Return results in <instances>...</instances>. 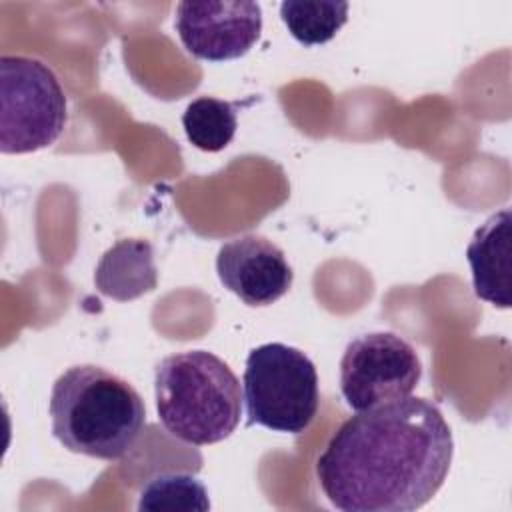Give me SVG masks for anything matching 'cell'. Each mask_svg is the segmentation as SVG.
<instances>
[{
  "label": "cell",
  "mask_w": 512,
  "mask_h": 512,
  "mask_svg": "<svg viewBox=\"0 0 512 512\" xmlns=\"http://www.w3.org/2000/svg\"><path fill=\"white\" fill-rule=\"evenodd\" d=\"M420 378L416 350L394 332L356 336L340 360V392L354 412L410 396Z\"/></svg>",
  "instance_id": "obj_6"
},
{
  "label": "cell",
  "mask_w": 512,
  "mask_h": 512,
  "mask_svg": "<svg viewBox=\"0 0 512 512\" xmlns=\"http://www.w3.org/2000/svg\"><path fill=\"white\" fill-rule=\"evenodd\" d=\"M48 412L52 434L64 448L98 460L122 458L146 422L136 388L96 364L64 370L52 384Z\"/></svg>",
  "instance_id": "obj_2"
},
{
  "label": "cell",
  "mask_w": 512,
  "mask_h": 512,
  "mask_svg": "<svg viewBox=\"0 0 512 512\" xmlns=\"http://www.w3.org/2000/svg\"><path fill=\"white\" fill-rule=\"evenodd\" d=\"M238 104L218 100L212 96H200L192 100L184 114L182 126L186 138L204 152H220L224 150L238 128Z\"/></svg>",
  "instance_id": "obj_11"
},
{
  "label": "cell",
  "mask_w": 512,
  "mask_h": 512,
  "mask_svg": "<svg viewBox=\"0 0 512 512\" xmlns=\"http://www.w3.org/2000/svg\"><path fill=\"white\" fill-rule=\"evenodd\" d=\"M158 284L154 248L142 238H122L112 244L98 260L94 286L102 296L116 302H130Z\"/></svg>",
  "instance_id": "obj_10"
},
{
  "label": "cell",
  "mask_w": 512,
  "mask_h": 512,
  "mask_svg": "<svg viewBox=\"0 0 512 512\" xmlns=\"http://www.w3.org/2000/svg\"><path fill=\"white\" fill-rule=\"evenodd\" d=\"M174 28L182 46L200 60L224 62L244 56L260 38L262 8L258 2H180Z\"/></svg>",
  "instance_id": "obj_7"
},
{
  "label": "cell",
  "mask_w": 512,
  "mask_h": 512,
  "mask_svg": "<svg viewBox=\"0 0 512 512\" xmlns=\"http://www.w3.org/2000/svg\"><path fill=\"white\" fill-rule=\"evenodd\" d=\"M242 400L248 426L302 434L318 412L320 392L314 362L298 348L268 342L246 358Z\"/></svg>",
  "instance_id": "obj_4"
},
{
  "label": "cell",
  "mask_w": 512,
  "mask_h": 512,
  "mask_svg": "<svg viewBox=\"0 0 512 512\" xmlns=\"http://www.w3.org/2000/svg\"><path fill=\"white\" fill-rule=\"evenodd\" d=\"M68 102L42 60L0 56V152L28 154L54 144L66 128Z\"/></svg>",
  "instance_id": "obj_5"
},
{
  "label": "cell",
  "mask_w": 512,
  "mask_h": 512,
  "mask_svg": "<svg viewBox=\"0 0 512 512\" xmlns=\"http://www.w3.org/2000/svg\"><path fill=\"white\" fill-rule=\"evenodd\" d=\"M280 16L288 32L304 46H316L332 40L348 20V4L334 0L302 2L286 0L280 4Z\"/></svg>",
  "instance_id": "obj_13"
},
{
  "label": "cell",
  "mask_w": 512,
  "mask_h": 512,
  "mask_svg": "<svg viewBox=\"0 0 512 512\" xmlns=\"http://www.w3.org/2000/svg\"><path fill=\"white\" fill-rule=\"evenodd\" d=\"M216 272L224 288L248 306L274 304L294 280L284 252L260 234H244L224 242L216 256Z\"/></svg>",
  "instance_id": "obj_8"
},
{
  "label": "cell",
  "mask_w": 512,
  "mask_h": 512,
  "mask_svg": "<svg viewBox=\"0 0 512 512\" xmlns=\"http://www.w3.org/2000/svg\"><path fill=\"white\" fill-rule=\"evenodd\" d=\"M466 258L472 270L474 294L498 308L512 302V212L492 214L472 236Z\"/></svg>",
  "instance_id": "obj_9"
},
{
  "label": "cell",
  "mask_w": 512,
  "mask_h": 512,
  "mask_svg": "<svg viewBox=\"0 0 512 512\" xmlns=\"http://www.w3.org/2000/svg\"><path fill=\"white\" fill-rule=\"evenodd\" d=\"M140 512H206L208 490L188 472H162L152 476L138 494Z\"/></svg>",
  "instance_id": "obj_12"
},
{
  "label": "cell",
  "mask_w": 512,
  "mask_h": 512,
  "mask_svg": "<svg viewBox=\"0 0 512 512\" xmlns=\"http://www.w3.org/2000/svg\"><path fill=\"white\" fill-rule=\"evenodd\" d=\"M452 454L440 408L406 396L344 420L316 460V478L342 512H412L442 488Z\"/></svg>",
  "instance_id": "obj_1"
},
{
  "label": "cell",
  "mask_w": 512,
  "mask_h": 512,
  "mask_svg": "<svg viewBox=\"0 0 512 512\" xmlns=\"http://www.w3.org/2000/svg\"><path fill=\"white\" fill-rule=\"evenodd\" d=\"M154 396L158 420L186 444L222 442L240 424V380L208 350H186L162 358L154 372Z\"/></svg>",
  "instance_id": "obj_3"
}]
</instances>
